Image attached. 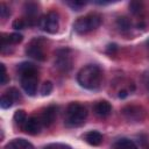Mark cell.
<instances>
[{
	"mask_svg": "<svg viewBox=\"0 0 149 149\" xmlns=\"http://www.w3.org/2000/svg\"><path fill=\"white\" fill-rule=\"evenodd\" d=\"M20 74V83L28 95H35L38 85V69L30 62H22L16 68Z\"/></svg>",
	"mask_w": 149,
	"mask_h": 149,
	"instance_id": "1",
	"label": "cell"
},
{
	"mask_svg": "<svg viewBox=\"0 0 149 149\" xmlns=\"http://www.w3.org/2000/svg\"><path fill=\"white\" fill-rule=\"evenodd\" d=\"M102 71L95 64L85 65L77 73L78 84L86 90H97L101 85Z\"/></svg>",
	"mask_w": 149,
	"mask_h": 149,
	"instance_id": "2",
	"label": "cell"
},
{
	"mask_svg": "<svg viewBox=\"0 0 149 149\" xmlns=\"http://www.w3.org/2000/svg\"><path fill=\"white\" fill-rule=\"evenodd\" d=\"M87 118V109L79 102H70L65 109L64 123L66 127H79Z\"/></svg>",
	"mask_w": 149,
	"mask_h": 149,
	"instance_id": "3",
	"label": "cell"
},
{
	"mask_svg": "<svg viewBox=\"0 0 149 149\" xmlns=\"http://www.w3.org/2000/svg\"><path fill=\"white\" fill-rule=\"evenodd\" d=\"M101 22H102V17L100 14L91 13L85 16L78 17L73 23V29L78 34H87L99 28Z\"/></svg>",
	"mask_w": 149,
	"mask_h": 149,
	"instance_id": "4",
	"label": "cell"
},
{
	"mask_svg": "<svg viewBox=\"0 0 149 149\" xmlns=\"http://www.w3.org/2000/svg\"><path fill=\"white\" fill-rule=\"evenodd\" d=\"M37 24L41 28V30H43L48 34H55L58 31V28H59V15H58V13L51 10V12L42 15L38 19Z\"/></svg>",
	"mask_w": 149,
	"mask_h": 149,
	"instance_id": "5",
	"label": "cell"
},
{
	"mask_svg": "<svg viewBox=\"0 0 149 149\" xmlns=\"http://www.w3.org/2000/svg\"><path fill=\"white\" fill-rule=\"evenodd\" d=\"M73 64V58L69 49H58L55 52V66L63 72L71 70Z\"/></svg>",
	"mask_w": 149,
	"mask_h": 149,
	"instance_id": "6",
	"label": "cell"
},
{
	"mask_svg": "<svg viewBox=\"0 0 149 149\" xmlns=\"http://www.w3.org/2000/svg\"><path fill=\"white\" fill-rule=\"evenodd\" d=\"M121 113L130 122H140L146 118V109L139 105H127L122 108Z\"/></svg>",
	"mask_w": 149,
	"mask_h": 149,
	"instance_id": "7",
	"label": "cell"
},
{
	"mask_svg": "<svg viewBox=\"0 0 149 149\" xmlns=\"http://www.w3.org/2000/svg\"><path fill=\"white\" fill-rule=\"evenodd\" d=\"M26 54L28 57L36 59V61H44L45 59V51L43 47V41L41 38L33 40L26 48Z\"/></svg>",
	"mask_w": 149,
	"mask_h": 149,
	"instance_id": "8",
	"label": "cell"
},
{
	"mask_svg": "<svg viewBox=\"0 0 149 149\" xmlns=\"http://www.w3.org/2000/svg\"><path fill=\"white\" fill-rule=\"evenodd\" d=\"M21 99V94L15 87H9L0 98V106L1 108H9L12 107L16 101Z\"/></svg>",
	"mask_w": 149,
	"mask_h": 149,
	"instance_id": "9",
	"label": "cell"
},
{
	"mask_svg": "<svg viewBox=\"0 0 149 149\" xmlns=\"http://www.w3.org/2000/svg\"><path fill=\"white\" fill-rule=\"evenodd\" d=\"M42 127H43V125H42L40 116L31 115V116L27 118L24 125L22 126V129L24 133H27L29 135H37V134H40Z\"/></svg>",
	"mask_w": 149,
	"mask_h": 149,
	"instance_id": "10",
	"label": "cell"
},
{
	"mask_svg": "<svg viewBox=\"0 0 149 149\" xmlns=\"http://www.w3.org/2000/svg\"><path fill=\"white\" fill-rule=\"evenodd\" d=\"M57 111H58V107L56 105H49L41 112L38 116L42 121L43 127H50L55 122L57 116Z\"/></svg>",
	"mask_w": 149,
	"mask_h": 149,
	"instance_id": "11",
	"label": "cell"
},
{
	"mask_svg": "<svg viewBox=\"0 0 149 149\" xmlns=\"http://www.w3.org/2000/svg\"><path fill=\"white\" fill-rule=\"evenodd\" d=\"M38 5L36 2H26L24 6H23V12H24V15H26V21L28 23V26H33L36 21V16L38 14Z\"/></svg>",
	"mask_w": 149,
	"mask_h": 149,
	"instance_id": "12",
	"label": "cell"
},
{
	"mask_svg": "<svg viewBox=\"0 0 149 149\" xmlns=\"http://www.w3.org/2000/svg\"><path fill=\"white\" fill-rule=\"evenodd\" d=\"M93 111L99 118H107L112 113V106L107 100H99L94 104Z\"/></svg>",
	"mask_w": 149,
	"mask_h": 149,
	"instance_id": "13",
	"label": "cell"
},
{
	"mask_svg": "<svg viewBox=\"0 0 149 149\" xmlns=\"http://www.w3.org/2000/svg\"><path fill=\"white\" fill-rule=\"evenodd\" d=\"M5 149H35V148L29 141L24 139H14L5 146Z\"/></svg>",
	"mask_w": 149,
	"mask_h": 149,
	"instance_id": "14",
	"label": "cell"
},
{
	"mask_svg": "<svg viewBox=\"0 0 149 149\" xmlns=\"http://www.w3.org/2000/svg\"><path fill=\"white\" fill-rule=\"evenodd\" d=\"M84 140L90 146H99L102 142V135L97 130H90L84 135Z\"/></svg>",
	"mask_w": 149,
	"mask_h": 149,
	"instance_id": "15",
	"label": "cell"
},
{
	"mask_svg": "<svg viewBox=\"0 0 149 149\" xmlns=\"http://www.w3.org/2000/svg\"><path fill=\"white\" fill-rule=\"evenodd\" d=\"M114 149H139L137 146L129 139H126V137H122V139H119L118 141H115L114 143Z\"/></svg>",
	"mask_w": 149,
	"mask_h": 149,
	"instance_id": "16",
	"label": "cell"
},
{
	"mask_svg": "<svg viewBox=\"0 0 149 149\" xmlns=\"http://www.w3.org/2000/svg\"><path fill=\"white\" fill-rule=\"evenodd\" d=\"M27 118H28V116H27V113H26L23 109H17V111L14 113V115H13L14 122H15L17 126H20L21 128H22V126L24 125Z\"/></svg>",
	"mask_w": 149,
	"mask_h": 149,
	"instance_id": "17",
	"label": "cell"
},
{
	"mask_svg": "<svg viewBox=\"0 0 149 149\" xmlns=\"http://www.w3.org/2000/svg\"><path fill=\"white\" fill-rule=\"evenodd\" d=\"M116 26H118V28H119L120 30L126 31V30H129V29H130L132 22H130V20H129L128 17H126V16H120V17H118V20H116Z\"/></svg>",
	"mask_w": 149,
	"mask_h": 149,
	"instance_id": "18",
	"label": "cell"
},
{
	"mask_svg": "<svg viewBox=\"0 0 149 149\" xmlns=\"http://www.w3.org/2000/svg\"><path fill=\"white\" fill-rule=\"evenodd\" d=\"M54 86H52V83L51 81H44L42 85H41V88H40V92L42 95H49L52 91Z\"/></svg>",
	"mask_w": 149,
	"mask_h": 149,
	"instance_id": "19",
	"label": "cell"
},
{
	"mask_svg": "<svg viewBox=\"0 0 149 149\" xmlns=\"http://www.w3.org/2000/svg\"><path fill=\"white\" fill-rule=\"evenodd\" d=\"M73 10H80L87 2L86 1H81V0H71V1H68L66 2Z\"/></svg>",
	"mask_w": 149,
	"mask_h": 149,
	"instance_id": "20",
	"label": "cell"
},
{
	"mask_svg": "<svg viewBox=\"0 0 149 149\" xmlns=\"http://www.w3.org/2000/svg\"><path fill=\"white\" fill-rule=\"evenodd\" d=\"M129 10L133 14H139L142 10V3L139 1H133L129 3Z\"/></svg>",
	"mask_w": 149,
	"mask_h": 149,
	"instance_id": "21",
	"label": "cell"
},
{
	"mask_svg": "<svg viewBox=\"0 0 149 149\" xmlns=\"http://www.w3.org/2000/svg\"><path fill=\"white\" fill-rule=\"evenodd\" d=\"M12 26H13L14 29H23V28H26L28 26V23H27L26 19H15L13 21Z\"/></svg>",
	"mask_w": 149,
	"mask_h": 149,
	"instance_id": "22",
	"label": "cell"
},
{
	"mask_svg": "<svg viewBox=\"0 0 149 149\" xmlns=\"http://www.w3.org/2000/svg\"><path fill=\"white\" fill-rule=\"evenodd\" d=\"M44 149H72V148L64 143H51V144L45 146Z\"/></svg>",
	"mask_w": 149,
	"mask_h": 149,
	"instance_id": "23",
	"label": "cell"
},
{
	"mask_svg": "<svg viewBox=\"0 0 149 149\" xmlns=\"http://www.w3.org/2000/svg\"><path fill=\"white\" fill-rule=\"evenodd\" d=\"M0 15H1L2 19H6L7 16L10 15V10H9V8H8L7 5L3 3V2H1V5H0Z\"/></svg>",
	"mask_w": 149,
	"mask_h": 149,
	"instance_id": "24",
	"label": "cell"
},
{
	"mask_svg": "<svg viewBox=\"0 0 149 149\" xmlns=\"http://www.w3.org/2000/svg\"><path fill=\"white\" fill-rule=\"evenodd\" d=\"M0 68H1V85H5L8 81V77H7V72H6V66H5V64L1 63Z\"/></svg>",
	"mask_w": 149,
	"mask_h": 149,
	"instance_id": "25",
	"label": "cell"
},
{
	"mask_svg": "<svg viewBox=\"0 0 149 149\" xmlns=\"http://www.w3.org/2000/svg\"><path fill=\"white\" fill-rule=\"evenodd\" d=\"M143 81H144V85H146L147 90L149 91V73L144 74V77H143Z\"/></svg>",
	"mask_w": 149,
	"mask_h": 149,
	"instance_id": "26",
	"label": "cell"
},
{
	"mask_svg": "<svg viewBox=\"0 0 149 149\" xmlns=\"http://www.w3.org/2000/svg\"><path fill=\"white\" fill-rule=\"evenodd\" d=\"M127 95H128L127 91H120V92H119V98H122V99H123V98H126Z\"/></svg>",
	"mask_w": 149,
	"mask_h": 149,
	"instance_id": "27",
	"label": "cell"
},
{
	"mask_svg": "<svg viewBox=\"0 0 149 149\" xmlns=\"http://www.w3.org/2000/svg\"><path fill=\"white\" fill-rule=\"evenodd\" d=\"M147 45L149 47V38H148V41H147Z\"/></svg>",
	"mask_w": 149,
	"mask_h": 149,
	"instance_id": "28",
	"label": "cell"
}]
</instances>
